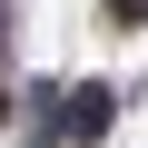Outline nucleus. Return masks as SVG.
<instances>
[{"label":"nucleus","mask_w":148,"mask_h":148,"mask_svg":"<svg viewBox=\"0 0 148 148\" xmlns=\"http://www.w3.org/2000/svg\"><path fill=\"white\" fill-rule=\"evenodd\" d=\"M109 128V89L89 79V89H69V138H99Z\"/></svg>","instance_id":"1"},{"label":"nucleus","mask_w":148,"mask_h":148,"mask_svg":"<svg viewBox=\"0 0 148 148\" xmlns=\"http://www.w3.org/2000/svg\"><path fill=\"white\" fill-rule=\"evenodd\" d=\"M109 20H148V0H109Z\"/></svg>","instance_id":"2"},{"label":"nucleus","mask_w":148,"mask_h":148,"mask_svg":"<svg viewBox=\"0 0 148 148\" xmlns=\"http://www.w3.org/2000/svg\"><path fill=\"white\" fill-rule=\"evenodd\" d=\"M0 30H10V10H0Z\"/></svg>","instance_id":"3"}]
</instances>
